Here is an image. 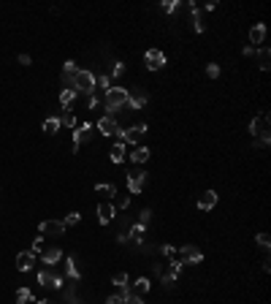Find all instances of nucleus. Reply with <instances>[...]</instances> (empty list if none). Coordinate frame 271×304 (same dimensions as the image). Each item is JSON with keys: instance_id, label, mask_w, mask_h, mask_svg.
I'll return each instance as SVG.
<instances>
[{"instance_id": "nucleus-1", "label": "nucleus", "mask_w": 271, "mask_h": 304, "mask_svg": "<svg viewBox=\"0 0 271 304\" xmlns=\"http://www.w3.org/2000/svg\"><path fill=\"white\" fill-rule=\"evenodd\" d=\"M128 95H131V90H125V87H112V90L103 95V103H106L109 117H112L114 111H120V109L128 106Z\"/></svg>"}, {"instance_id": "nucleus-2", "label": "nucleus", "mask_w": 271, "mask_h": 304, "mask_svg": "<svg viewBox=\"0 0 271 304\" xmlns=\"http://www.w3.org/2000/svg\"><path fill=\"white\" fill-rule=\"evenodd\" d=\"M73 92L76 95H95V73H90V71H79V76H76V84H73Z\"/></svg>"}, {"instance_id": "nucleus-3", "label": "nucleus", "mask_w": 271, "mask_h": 304, "mask_svg": "<svg viewBox=\"0 0 271 304\" xmlns=\"http://www.w3.org/2000/svg\"><path fill=\"white\" fill-rule=\"evenodd\" d=\"M146 130H149V128L141 122V125H133V128H120V130H117V136H120L122 144H138L141 136H144Z\"/></svg>"}, {"instance_id": "nucleus-4", "label": "nucleus", "mask_w": 271, "mask_h": 304, "mask_svg": "<svg viewBox=\"0 0 271 304\" xmlns=\"http://www.w3.org/2000/svg\"><path fill=\"white\" fill-rule=\"evenodd\" d=\"M38 283L44 285V288L60 291V288L65 285V277H63V275H57V272H52V269L46 266V269H41V272H38Z\"/></svg>"}, {"instance_id": "nucleus-5", "label": "nucleus", "mask_w": 271, "mask_h": 304, "mask_svg": "<svg viewBox=\"0 0 271 304\" xmlns=\"http://www.w3.org/2000/svg\"><path fill=\"white\" fill-rule=\"evenodd\" d=\"M63 234H65L63 220H44L38 226V237H63Z\"/></svg>"}, {"instance_id": "nucleus-6", "label": "nucleus", "mask_w": 271, "mask_h": 304, "mask_svg": "<svg viewBox=\"0 0 271 304\" xmlns=\"http://www.w3.org/2000/svg\"><path fill=\"white\" fill-rule=\"evenodd\" d=\"M144 188H146V171H141V169L128 171V190L131 193H141Z\"/></svg>"}, {"instance_id": "nucleus-7", "label": "nucleus", "mask_w": 271, "mask_h": 304, "mask_svg": "<svg viewBox=\"0 0 271 304\" xmlns=\"http://www.w3.org/2000/svg\"><path fill=\"white\" fill-rule=\"evenodd\" d=\"M250 133H252V139H263V136H269V114L266 111H263L261 117H252Z\"/></svg>"}, {"instance_id": "nucleus-8", "label": "nucleus", "mask_w": 271, "mask_h": 304, "mask_svg": "<svg viewBox=\"0 0 271 304\" xmlns=\"http://www.w3.org/2000/svg\"><path fill=\"white\" fill-rule=\"evenodd\" d=\"M176 256H179L182 264H201L203 261V253L198 250V247H193V245H184L176 250Z\"/></svg>"}, {"instance_id": "nucleus-9", "label": "nucleus", "mask_w": 271, "mask_h": 304, "mask_svg": "<svg viewBox=\"0 0 271 304\" xmlns=\"http://www.w3.org/2000/svg\"><path fill=\"white\" fill-rule=\"evenodd\" d=\"M92 139V125L90 122H82V125L73 128V152H79L82 141H90Z\"/></svg>"}, {"instance_id": "nucleus-10", "label": "nucleus", "mask_w": 271, "mask_h": 304, "mask_svg": "<svg viewBox=\"0 0 271 304\" xmlns=\"http://www.w3.org/2000/svg\"><path fill=\"white\" fill-rule=\"evenodd\" d=\"M144 63H146V68H149V71H160V68L165 65V54L160 52V49H146Z\"/></svg>"}, {"instance_id": "nucleus-11", "label": "nucleus", "mask_w": 271, "mask_h": 304, "mask_svg": "<svg viewBox=\"0 0 271 304\" xmlns=\"http://www.w3.org/2000/svg\"><path fill=\"white\" fill-rule=\"evenodd\" d=\"M76 76H79V65L73 63V60H68V63L63 65V84H65V90H73Z\"/></svg>"}, {"instance_id": "nucleus-12", "label": "nucleus", "mask_w": 271, "mask_h": 304, "mask_svg": "<svg viewBox=\"0 0 271 304\" xmlns=\"http://www.w3.org/2000/svg\"><path fill=\"white\" fill-rule=\"evenodd\" d=\"M114 215H117V207H114V204H109V201H101V204H98V220H101V226L112 223Z\"/></svg>"}, {"instance_id": "nucleus-13", "label": "nucleus", "mask_w": 271, "mask_h": 304, "mask_svg": "<svg viewBox=\"0 0 271 304\" xmlns=\"http://www.w3.org/2000/svg\"><path fill=\"white\" fill-rule=\"evenodd\" d=\"M41 261L52 269V266H57L60 261H63V250H60V247H46V250L41 253Z\"/></svg>"}, {"instance_id": "nucleus-14", "label": "nucleus", "mask_w": 271, "mask_h": 304, "mask_svg": "<svg viewBox=\"0 0 271 304\" xmlns=\"http://www.w3.org/2000/svg\"><path fill=\"white\" fill-rule=\"evenodd\" d=\"M33 266H35V256L30 250H24V253L16 256V272H30Z\"/></svg>"}, {"instance_id": "nucleus-15", "label": "nucleus", "mask_w": 271, "mask_h": 304, "mask_svg": "<svg viewBox=\"0 0 271 304\" xmlns=\"http://www.w3.org/2000/svg\"><path fill=\"white\" fill-rule=\"evenodd\" d=\"M98 130H101V133L103 136H114L117 133V130H120V125H117V120H114V117H101V120H98Z\"/></svg>"}, {"instance_id": "nucleus-16", "label": "nucleus", "mask_w": 271, "mask_h": 304, "mask_svg": "<svg viewBox=\"0 0 271 304\" xmlns=\"http://www.w3.org/2000/svg\"><path fill=\"white\" fill-rule=\"evenodd\" d=\"M146 101H149V95H146V92H131V95H128V109H133V111H138V109H144L146 106Z\"/></svg>"}, {"instance_id": "nucleus-17", "label": "nucleus", "mask_w": 271, "mask_h": 304, "mask_svg": "<svg viewBox=\"0 0 271 304\" xmlns=\"http://www.w3.org/2000/svg\"><path fill=\"white\" fill-rule=\"evenodd\" d=\"M217 193L214 190H206V193H201V198H198V209L201 212H209V209H214V204H217Z\"/></svg>"}, {"instance_id": "nucleus-18", "label": "nucleus", "mask_w": 271, "mask_h": 304, "mask_svg": "<svg viewBox=\"0 0 271 304\" xmlns=\"http://www.w3.org/2000/svg\"><path fill=\"white\" fill-rule=\"evenodd\" d=\"M63 277H71V280H79V277H82V269H79L76 256H68L65 258V275Z\"/></svg>"}, {"instance_id": "nucleus-19", "label": "nucleus", "mask_w": 271, "mask_h": 304, "mask_svg": "<svg viewBox=\"0 0 271 304\" xmlns=\"http://www.w3.org/2000/svg\"><path fill=\"white\" fill-rule=\"evenodd\" d=\"M190 22H193V30L195 33H203V19H201V11L195 3H190Z\"/></svg>"}, {"instance_id": "nucleus-20", "label": "nucleus", "mask_w": 271, "mask_h": 304, "mask_svg": "<svg viewBox=\"0 0 271 304\" xmlns=\"http://www.w3.org/2000/svg\"><path fill=\"white\" fill-rule=\"evenodd\" d=\"M144 234H146V228L144 226H138V223H136V226L131 228V234H128V242H133V245H144Z\"/></svg>"}, {"instance_id": "nucleus-21", "label": "nucleus", "mask_w": 271, "mask_h": 304, "mask_svg": "<svg viewBox=\"0 0 271 304\" xmlns=\"http://www.w3.org/2000/svg\"><path fill=\"white\" fill-rule=\"evenodd\" d=\"M263 38H266V24L258 22L255 27L250 30V41H252V43H263Z\"/></svg>"}, {"instance_id": "nucleus-22", "label": "nucleus", "mask_w": 271, "mask_h": 304, "mask_svg": "<svg viewBox=\"0 0 271 304\" xmlns=\"http://www.w3.org/2000/svg\"><path fill=\"white\" fill-rule=\"evenodd\" d=\"M149 288H152V280H149V277H138V280L133 283V294H136V296L149 294Z\"/></svg>"}, {"instance_id": "nucleus-23", "label": "nucleus", "mask_w": 271, "mask_h": 304, "mask_svg": "<svg viewBox=\"0 0 271 304\" xmlns=\"http://www.w3.org/2000/svg\"><path fill=\"white\" fill-rule=\"evenodd\" d=\"M16 304H35V296L30 288H19L16 291Z\"/></svg>"}, {"instance_id": "nucleus-24", "label": "nucleus", "mask_w": 271, "mask_h": 304, "mask_svg": "<svg viewBox=\"0 0 271 304\" xmlns=\"http://www.w3.org/2000/svg\"><path fill=\"white\" fill-rule=\"evenodd\" d=\"M131 160L133 163H146V160H149V150H146V147H136L131 152Z\"/></svg>"}, {"instance_id": "nucleus-25", "label": "nucleus", "mask_w": 271, "mask_h": 304, "mask_svg": "<svg viewBox=\"0 0 271 304\" xmlns=\"http://www.w3.org/2000/svg\"><path fill=\"white\" fill-rule=\"evenodd\" d=\"M258 60H261V71H269V65H271V49L269 46H261Z\"/></svg>"}, {"instance_id": "nucleus-26", "label": "nucleus", "mask_w": 271, "mask_h": 304, "mask_svg": "<svg viewBox=\"0 0 271 304\" xmlns=\"http://www.w3.org/2000/svg\"><path fill=\"white\" fill-rule=\"evenodd\" d=\"M95 190L101 193L103 198H112V196H117V188L112 182H101V185H95Z\"/></svg>"}, {"instance_id": "nucleus-27", "label": "nucleus", "mask_w": 271, "mask_h": 304, "mask_svg": "<svg viewBox=\"0 0 271 304\" xmlns=\"http://www.w3.org/2000/svg\"><path fill=\"white\" fill-rule=\"evenodd\" d=\"M112 160L114 163H122V160H125V144H122V141H117L112 147Z\"/></svg>"}, {"instance_id": "nucleus-28", "label": "nucleus", "mask_w": 271, "mask_h": 304, "mask_svg": "<svg viewBox=\"0 0 271 304\" xmlns=\"http://www.w3.org/2000/svg\"><path fill=\"white\" fill-rule=\"evenodd\" d=\"M60 120V128H76V117H73V111H63V117H57Z\"/></svg>"}, {"instance_id": "nucleus-29", "label": "nucleus", "mask_w": 271, "mask_h": 304, "mask_svg": "<svg viewBox=\"0 0 271 304\" xmlns=\"http://www.w3.org/2000/svg\"><path fill=\"white\" fill-rule=\"evenodd\" d=\"M57 130H60V120L57 117H49V120L44 122V133L52 136V133H57Z\"/></svg>"}, {"instance_id": "nucleus-30", "label": "nucleus", "mask_w": 271, "mask_h": 304, "mask_svg": "<svg viewBox=\"0 0 271 304\" xmlns=\"http://www.w3.org/2000/svg\"><path fill=\"white\" fill-rule=\"evenodd\" d=\"M112 283L117 285V288H128V285H131V280H128V272H117Z\"/></svg>"}, {"instance_id": "nucleus-31", "label": "nucleus", "mask_w": 271, "mask_h": 304, "mask_svg": "<svg viewBox=\"0 0 271 304\" xmlns=\"http://www.w3.org/2000/svg\"><path fill=\"white\" fill-rule=\"evenodd\" d=\"M160 280H163V285H165V288H174L176 275H174V272H160Z\"/></svg>"}, {"instance_id": "nucleus-32", "label": "nucleus", "mask_w": 271, "mask_h": 304, "mask_svg": "<svg viewBox=\"0 0 271 304\" xmlns=\"http://www.w3.org/2000/svg\"><path fill=\"white\" fill-rule=\"evenodd\" d=\"M73 98H76V92H73V90H63V92H60V103H63V106H71Z\"/></svg>"}, {"instance_id": "nucleus-33", "label": "nucleus", "mask_w": 271, "mask_h": 304, "mask_svg": "<svg viewBox=\"0 0 271 304\" xmlns=\"http://www.w3.org/2000/svg\"><path fill=\"white\" fill-rule=\"evenodd\" d=\"M46 250V247H44V237H35L33 239V250H30V253H33V256H38V253H44Z\"/></svg>"}, {"instance_id": "nucleus-34", "label": "nucleus", "mask_w": 271, "mask_h": 304, "mask_svg": "<svg viewBox=\"0 0 271 304\" xmlns=\"http://www.w3.org/2000/svg\"><path fill=\"white\" fill-rule=\"evenodd\" d=\"M157 250H160V253H163V256H165V258H176V247H174V245H160V247H157Z\"/></svg>"}, {"instance_id": "nucleus-35", "label": "nucleus", "mask_w": 271, "mask_h": 304, "mask_svg": "<svg viewBox=\"0 0 271 304\" xmlns=\"http://www.w3.org/2000/svg\"><path fill=\"white\" fill-rule=\"evenodd\" d=\"M176 8H179V0H163V11L165 14H174Z\"/></svg>"}, {"instance_id": "nucleus-36", "label": "nucleus", "mask_w": 271, "mask_h": 304, "mask_svg": "<svg viewBox=\"0 0 271 304\" xmlns=\"http://www.w3.org/2000/svg\"><path fill=\"white\" fill-rule=\"evenodd\" d=\"M101 103H103V95H101V92L90 95V109H92V111H98V109H101Z\"/></svg>"}, {"instance_id": "nucleus-37", "label": "nucleus", "mask_w": 271, "mask_h": 304, "mask_svg": "<svg viewBox=\"0 0 271 304\" xmlns=\"http://www.w3.org/2000/svg\"><path fill=\"white\" fill-rule=\"evenodd\" d=\"M206 76H209V79H217V76H220V65H217V63H209V65H206Z\"/></svg>"}, {"instance_id": "nucleus-38", "label": "nucleus", "mask_w": 271, "mask_h": 304, "mask_svg": "<svg viewBox=\"0 0 271 304\" xmlns=\"http://www.w3.org/2000/svg\"><path fill=\"white\" fill-rule=\"evenodd\" d=\"M79 220H82V215H79V212H71V215H68L63 223H65V228H68V226H76Z\"/></svg>"}, {"instance_id": "nucleus-39", "label": "nucleus", "mask_w": 271, "mask_h": 304, "mask_svg": "<svg viewBox=\"0 0 271 304\" xmlns=\"http://www.w3.org/2000/svg\"><path fill=\"white\" fill-rule=\"evenodd\" d=\"M258 245H261L263 247V250H269V245H271V237H269V234H258Z\"/></svg>"}, {"instance_id": "nucleus-40", "label": "nucleus", "mask_w": 271, "mask_h": 304, "mask_svg": "<svg viewBox=\"0 0 271 304\" xmlns=\"http://www.w3.org/2000/svg\"><path fill=\"white\" fill-rule=\"evenodd\" d=\"M112 76H114V79L125 76V63H114V68H112Z\"/></svg>"}, {"instance_id": "nucleus-41", "label": "nucleus", "mask_w": 271, "mask_h": 304, "mask_svg": "<svg viewBox=\"0 0 271 304\" xmlns=\"http://www.w3.org/2000/svg\"><path fill=\"white\" fill-rule=\"evenodd\" d=\"M182 266H184V264H182V261H179V258H174V261H171V266H168V272H174V275H176V277H179V272H182Z\"/></svg>"}, {"instance_id": "nucleus-42", "label": "nucleus", "mask_w": 271, "mask_h": 304, "mask_svg": "<svg viewBox=\"0 0 271 304\" xmlns=\"http://www.w3.org/2000/svg\"><path fill=\"white\" fill-rule=\"evenodd\" d=\"M149 217H152V212H149V209H144V212L138 215V226L146 228V226H149Z\"/></svg>"}, {"instance_id": "nucleus-43", "label": "nucleus", "mask_w": 271, "mask_h": 304, "mask_svg": "<svg viewBox=\"0 0 271 304\" xmlns=\"http://www.w3.org/2000/svg\"><path fill=\"white\" fill-rule=\"evenodd\" d=\"M269 136H263V139H255V150H266V147H269Z\"/></svg>"}, {"instance_id": "nucleus-44", "label": "nucleus", "mask_w": 271, "mask_h": 304, "mask_svg": "<svg viewBox=\"0 0 271 304\" xmlns=\"http://www.w3.org/2000/svg\"><path fill=\"white\" fill-rule=\"evenodd\" d=\"M125 304H144V302H141V296H136L133 291H131V294L125 296Z\"/></svg>"}, {"instance_id": "nucleus-45", "label": "nucleus", "mask_w": 271, "mask_h": 304, "mask_svg": "<svg viewBox=\"0 0 271 304\" xmlns=\"http://www.w3.org/2000/svg\"><path fill=\"white\" fill-rule=\"evenodd\" d=\"M117 207H120V209H128V207H131V198H128V196H120V198H117Z\"/></svg>"}, {"instance_id": "nucleus-46", "label": "nucleus", "mask_w": 271, "mask_h": 304, "mask_svg": "<svg viewBox=\"0 0 271 304\" xmlns=\"http://www.w3.org/2000/svg\"><path fill=\"white\" fill-rule=\"evenodd\" d=\"M106 304H125V299H122V296H109V299H106Z\"/></svg>"}, {"instance_id": "nucleus-47", "label": "nucleus", "mask_w": 271, "mask_h": 304, "mask_svg": "<svg viewBox=\"0 0 271 304\" xmlns=\"http://www.w3.org/2000/svg\"><path fill=\"white\" fill-rule=\"evenodd\" d=\"M19 63H22V65H30L33 60H30V54H19Z\"/></svg>"}, {"instance_id": "nucleus-48", "label": "nucleus", "mask_w": 271, "mask_h": 304, "mask_svg": "<svg viewBox=\"0 0 271 304\" xmlns=\"http://www.w3.org/2000/svg\"><path fill=\"white\" fill-rule=\"evenodd\" d=\"M255 54V46H244V57H252Z\"/></svg>"}, {"instance_id": "nucleus-49", "label": "nucleus", "mask_w": 271, "mask_h": 304, "mask_svg": "<svg viewBox=\"0 0 271 304\" xmlns=\"http://www.w3.org/2000/svg\"><path fill=\"white\" fill-rule=\"evenodd\" d=\"M35 304H52V302H35Z\"/></svg>"}, {"instance_id": "nucleus-50", "label": "nucleus", "mask_w": 271, "mask_h": 304, "mask_svg": "<svg viewBox=\"0 0 271 304\" xmlns=\"http://www.w3.org/2000/svg\"><path fill=\"white\" fill-rule=\"evenodd\" d=\"M73 304H82V302H73Z\"/></svg>"}]
</instances>
